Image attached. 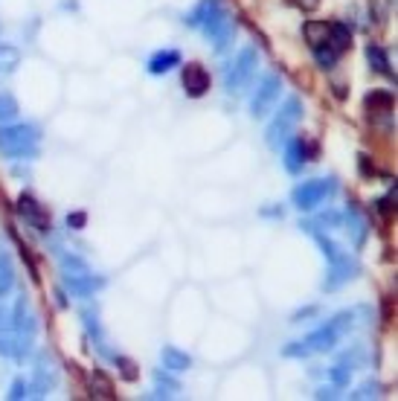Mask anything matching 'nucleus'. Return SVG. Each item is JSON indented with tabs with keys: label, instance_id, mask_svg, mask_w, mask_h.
Returning <instances> with one entry per match:
<instances>
[{
	"label": "nucleus",
	"instance_id": "20",
	"mask_svg": "<svg viewBox=\"0 0 398 401\" xmlns=\"http://www.w3.org/2000/svg\"><path fill=\"white\" fill-rule=\"evenodd\" d=\"M15 285V267H12V259L0 250V299H4Z\"/></svg>",
	"mask_w": 398,
	"mask_h": 401
},
{
	"label": "nucleus",
	"instance_id": "6",
	"mask_svg": "<svg viewBox=\"0 0 398 401\" xmlns=\"http://www.w3.org/2000/svg\"><path fill=\"white\" fill-rule=\"evenodd\" d=\"M279 91H282V79H279L277 73L264 76V79H262V84L256 87L253 99H250V114H253L256 119L268 117V114H271V108H274V105H277V99H279Z\"/></svg>",
	"mask_w": 398,
	"mask_h": 401
},
{
	"label": "nucleus",
	"instance_id": "14",
	"mask_svg": "<svg viewBox=\"0 0 398 401\" xmlns=\"http://www.w3.org/2000/svg\"><path fill=\"white\" fill-rule=\"evenodd\" d=\"M160 361H163V370H169L174 375H181V372H186L192 367V358H189L184 349H178V346H163Z\"/></svg>",
	"mask_w": 398,
	"mask_h": 401
},
{
	"label": "nucleus",
	"instance_id": "21",
	"mask_svg": "<svg viewBox=\"0 0 398 401\" xmlns=\"http://www.w3.org/2000/svg\"><path fill=\"white\" fill-rule=\"evenodd\" d=\"M305 163V143L302 140H291L288 149H285V166L288 172H299Z\"/></svg>",
	"mask_w": 398,
	"mask_h": 401
},
{
	"label": "nucleus",
	"instance_id": "23",
	"mask_svg": "<svg viewBox=\"0 0 398 401\" xmlns=\"http://www.w3.org/2000/svg\"><path fill=\"white\" fill-rule=\"evenodd\" d=\"M367 59H369V64H372V70H375V73L389 76V59H387V53H384L381 47L369 44V47H367Z\"/></svg>",
	"mask_w": 398,
	"mask_h": 401
},
{
	"label": "nucleus",
	"instance_id": "16",
	"mask_svg": "<svg viewBox=\"0 0 398 401\" xmlns=\"http://www.w3.org/2000/svg\"><path fill=\"white\" fill-rule=\"evenodd\" d=\"M178 64H181V53H178V50H160V53L151 56V61H149V73L163 76V73H169L171 67H178Z\"/></svg>",
	"mask_w": 398,
	"mask_h": 401
},
{
	"label": "nucleus",
	"instance_id": "13",
	"mask_svg": "<svg viewBox=\"0 0 398 401\" xmlns=\"http://www.w3.org/2000/svg\"><path fill=\"white\" fill-rule=\"evenodd\" d=\"M337 335H340V332H337L332 323H326V326H320L317 332L308 335L302 343H305L308 349H312V352H332L334 343H337Z\"/></svg>",
	"mask_w": 398,
	"mask_h": 401
},
{
	"label": "nucleus",
	"instance_id": "30",
	"mask_svg": "<svg viewBox=\"0 0 398 401\" xmlns=\"http://www.w3.org/2000/svg\"><path fill=\"white\" fill-rule=\"evenodd\" d=\"M282 355H285V358H305V355H312V349H308L305 343H291Z\"/></svg>",
	"mask_w": 398,
	"mask_h": 401
},
{
	"label": "nucleus",
	"instance_id": "19",
	"mask_svg": "<svg viewBox=\"0 0 398 401\" xmlns=\"http://www.w3.org/2000/svg\"><path fill=\"white\" fill-rule=\"evenodd\" d=\"M302 35H305V41L312 44V50H314V47H320V44H326V38H329V24H326V21H308L305 29H302Z\"/></svg>",
	"mask_w": 398,
	"mask_h": 401
},
{
	"label": "nucleus",
	"instance_id": "7",
	"mask_svg": "<svg viewBox=\"0 0 398 401\" xmlns=\"http://www.w3.org/2000/svg\"><path fill=\"white\" fill-rule=\"evenodd\" d=\"M201 29H204L207 41H212V47H215V50H224V47H227V41H230L233 32H236V21H233V15H227L224 9H218L209 21L201 24Z\"/></svg>",
	"mask_w": 398,
	"mask_h": 401
},
{
	"label": "nucleus",
	"instance_id": "15",
	"mask_svg": "<svg viewBox=\"0 0 398 401\" xmlns=\"http://www.w3.org/2000/svg\"><path fill=\"white\" fill-rule=\"evenodd\" d=\"M61 279H64V288L76 297H91L102 285V279H94V274H76V277H61Z\"/></svg>",
	"mask_w": 398,
	"mask_h": 401
},
{
	"label": "nucleus",
	"instance_id": "27",
	"mask_svg": "<svg viewBox=\"0 0 398 401\" xmlns=\"http://www.w3.org/2000/svg\"><path fill=\"white\" fill-rule=\"evenodd\" d=\"M91 387H96L94 392H96L99 398H111V395H114V390H111V381H108L102 372H94V375H91Z\"/></svg>",
	"mask_w": 398,
	"mask_h": 401
},
{
	"label": "nucleus",
	"instance_id": "22",
	"mask_svg": "<svg viewBox=\"0 0 398 401\" xmlns=\"http://www.w3.org/2000/svg\"><path fill=\"white\" fill-rule=\"evenodd\" d=\"M21 64V50L15 44H0V73H12Z\"/></svg>",
	"mask_w": 398,
	"mask_h": 401
},
{
	"label": "nucleus",
	"instance_id": "34",
	"mask_svg": "<svg viewBox=\"0 0 398 401\" xmlns=\"http://www.w3.org/2000/svg\"><path fill=\"white\" fill-rule=\"evenodd\" d=\"M116 364L122 367V375H125L128 381H134V378H137V372H134V364H131V361H125V358H116Z\"/></svg>",
	"mask_w": 398,
	"mask_h": 401
},
{
	"label": "nucleus",
	"instance_id": "2",
	"mask_svg": "<svg viewBox=\"0 0 398 401\" xmlns=\"http://www.w3.org/2000/svg\"><path fill=\"white\" fill-rule=\"evenodd\" d=\"M38 128L32 125H6L0 128V152L6 157H35L38 154Z\"/></svg>",
	"mask_w": 398,
	"mask_h": 401
},
{
	"label": "nucleus",
	"instance_id": "10",
	"mask_svg": "<svg viewBox=\"0 0 398 401\" xmlns=\"http://www.w3.org/2000/svg\"><path fill=\"white\" fill-rule=\"evenodd\" d=\"M29 352H32V337H24L15 332L0 335V355H4V358L24 361V358H29Z\"/></svg>",
	"mask_w": 398,
	"mask_h": 401
},
{
	"label": "nucleus",
	"instance_id": "9",
	"mask_svg": "<svg viewBox=\"0 0 398 401\" xmlns=\"http://www.w3.org/2000/svg\"><path fill=\"white\" fill-rule=\"evenodd\" d=\"M12 332L24 335V337H35V332H38V317L26 297H18L12 305Z\"/></svg>",
	"mask_w": 398,
	"mask_h": 401
},
{
	"label": "nucleus",
	"instance_id": "32",
	"mask_svg": "<svg viewBox=\"0 0 398 401\" xmlns=\"http://www.w3.org/2000/svg\"><path fill=\"white\" fill-rule=\"evenodd\" d=\"M26 395H29V387H26L24 381H15V384H12V390H9V398H15V401H18V398H26Z\"/></svg>",
	"mask_w": 398,
	"mask_h": 401
},
{
	"label": "nucleus",
	"instance_id": "28",
	"mask_svg": "<svg viewBox=\"0 0 398 401\" xmlns=\"http://www.w3.org/2000/svg\"><path fill=\"white\" fill-rule=\"evenodd\" d=\"M12 332V308L0 299V335H6Z\"/></svg>",
	"mask_w": 398,
	"mask_h": 401
},
{
	"label": "nucleus",
	"instance_id": "3",
	"mask_svg": "<svg viewBox=\"0 0 398 401\" xmlns=\"http://www.w3.org/2000/svg\"><path fill=\"white\" fill-rule=\"evenodd\" d=\"M256 64H259V53L256 47H244L224 70V91L227 94H242L244 87L250 84L253 73H256Z\"/></svg>",
	"mask_w": 398,
	"mask_h": 401
},
{
	"label": "nucleus",
	"instance_id": "12",
	"mask_svg": "<svg viewBox=\"0 0 398 401\" xmlns=\"http://www.w3.org/2000/svg\"><path fill=\"white\" fill-rule=\"evenodd\" d=\"M18 212L29 221V224H32L38 233H50V218H47V212L41 209V204H38L35 198L21 195V198H18Z\"/></svg>",
	"mask_w": 398,
	"mask_h": 401
},
{
	"label": "nucleus",
	"instance_id": "11",
	"mask_svg": "<svg viewBox=\"0 0 398 401\" xmlns=\"http://www.w3.org/2000/svg\"><path fill=\"white\" fill-rule=\"evenodd\" d=\"M181 79H184L186 96H192V99H198V96H204V94L209 91V73H207L201 64H186Z\"/></svg>",
	"mask_w": 398,
	"mask_h": 401
},
{
	"label": "nucleus",
	"instance_id": "31",
	"mask_svg": "<svg viewBox=\"0 0 398 401\" xmlns=\"http://www.w3.org/2000/svg\"><path fill=\"white\" fill-rule=\"evenodd\" d=\"M378 390H381L378 384H364L358 392H352V398H378V395H381Z\"/></svg>",
	"mask_w": 398,
	"mask_h": 401
},
{
	"label": "nucleus",
	"instance_id": "18",
	"mask_svg": "<svg viewBox=\"0 0 398 401\" xmlns=\"http://www.w3.org/2000/svg\"><path fill=\"white\" fill-rule=\"evenodd\" d=\"M218 9H221V0H201V4L189 12L186 24H189V26H201V24H204V21H209Z\"/></svg>",
	"mask_w": 398,
	"mask_h": 401
},
{
	"label": "nucleus",
	"instance_id": "25",
	"mask_svg": "<svg viewBox=\"0 0 398 401\" xmlns=\"http://www.w3.org/2000/svg\"><path fill=\"white\" fill-rule=\"evenodd\" d=\"M346 221H349V233H352V239H355V244H361L364 239H367V224H364V221H361V215L355 212V209H349L346 212Z\"/></svg>",
	"mask_w": 398,
	"mask_h": 401
},
{
	"label": "nucleus",
	"instance_id": "1",
	"mask_svg": "<svg viewBox=\"0 0 398 401\" xmlns=\"http://www.w3.org/2000/svg\"><path fill=\"white\" fill-rule=\"evenodd\" d=\"M312 233H314V230H312ZM314 239H317V244H320V250H323V256H326V262H329V277H326L323 288H326V291H337L340 285H346L352 277L358 274V262L352 259L343 247H337L332 239H326V236H320V233H314Z\"/></svg>",
	"mask_w": 398,
	"mask_h": 401
},
{
	"label": "nucleus",
	"instance_id": "26",
	"mask_svg": "<svg viewBox=\"0 0 398 401\" xmlns=\"http://www.w3.org/2000/svg\"><path fill=\"white\" fill-rule=\"evenodd\" d=\"M18 114H21V108H18L15 96H12V94H0V122H9V119H15Z\"/></svg>",
	"mask_w": 398,
	"mask_h": 401
},
{
	"label": "nucleus",
	"instance_id": "5",
	"mask_svg": "<svg viewBox=\"0 0 398 401\" xmlns=\"http://www.w3.org/2000/svg\"><path fill=\"white\" fill-rule=\"evenodd\" d=\"M59 384V367L53 361V355L50 352H38V358H35V370H32V395L44 398V395H50Z\"/></svg>",
	"mask_w": 398,
	"mask_h": 401
},
{
	"label": "nucleus",
	"instance_id": "29",
	"mask_svg": "<svg viewBox=\"0 0 398 401\" xmlns=\"http://www.w3.org/2000/svg\"><path fill=\"white\" fill-rule=\"evenodd\" d=\"M332 381H334V387H349V378H352V370L349 367H332Z\"/></svg>",
	"mask_w": 398,
	"mask_h": 401
},
{
	"label": "nucleus",
	"instance_id": "8",
	"mask_svg": "<svg viewBox=\"0 0 398 401\" xmlns=\"http://www.w3.org/2000/svg\"><path fill=\"white\" fill-rule=\"evenodd\" d=\"M334 192V181H308L294 189V204L297 209H317L329 195Z\"/></svg>",
	"mask_w": 398,
	"mask_h": 401
},
{
	"label": "nucleus",
	"instance_id": "33",
	"mask_svg": "<svg viewBox=\"0 0 398 401\" xmlns=\"http://www.w3.org/2000/svg\"><path fill=\"white\" fill-rule=\"evenodd\" d=\"M84 221H87V215H84V212H73V215H67V227L81 230V227H84Z\"/></svg>",
	"mask_w": 398,
	"mask_h": 401
},
{
	"label": "nucleus",
	"instance_id": "24",
	"mask_svg": "<svg viewBox=\"0 0 398 401\" xmlns=\"http://www.w3.org/2000/svg\"><path fill=\"white\" fill-rule=\"evenodd\" d=\"M76 274H91V267H87L79 256H61V277H76Z\"/></svg>",
	"mask_w": 398,
	"mask_h": 401
},
{
	"label": "nucleus",
	"instance_id": "4",
	"mask_svg": "<svg viewBox=\"0 0 398 401\" xmlns=\"http://www.w3.org/2000/svg\"><path fill=\"white\" fill-rule=\"evenodd\" d=\"M299 117H302V102H299L297 96H291V99L279 108V114L274 117V122L268 125V146H271V149H279V146H285V143L291 140V131H294V125L299 122Z\"/></svg>",
	"mask_w": 398,
	"mask_h": 401
},
{
	"label": "nucleus",
	"instance_id": "17",
	"mask_svg": "<svg viewBox=\"0 0 398 401\" xmlns=\"http://www.w3.org/2000/svg\"><path fill=\"white\" fill-rule=\"evenodd\" d=\"M326 41H329V47L340 56L352 44V26L349 24H329V38Z\"/></svg>",
	"mask_w": 398,
	"mask_h": 401
}]
</instances>
